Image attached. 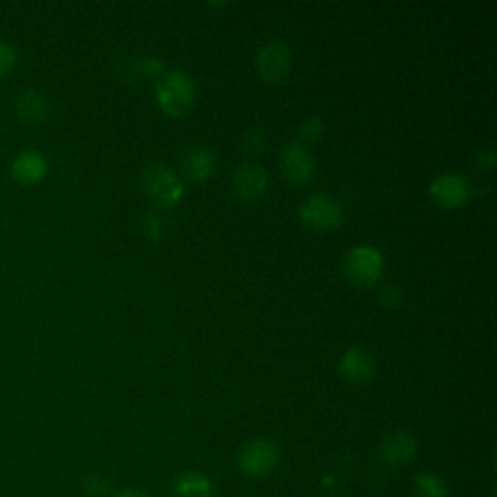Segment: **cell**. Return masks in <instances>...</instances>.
Instances as JSON below:
<instances>
[{
    "instance_id": "6da1fadb",
    "label": "cell",
    "mask_w": 497,
    "mask_h": 497,
    "mask_svg": "<svg viewBox=\"0 0 497 497\" xmlns=\"http://www.w3.org/2000/svg\"><path fill=\"white\" fill-rule=\"evenodd\" d=\"M154 98L161 111L169 117H181L196 101V86L193 78L183 71H167L156 80Z\"/></svg>"
},
{
    "instance_id": "7a4b0ae2",
    "label": "cell",
    "mask_w": 497,
    "mask_h": 497,
    "mask_svg": "<svg viewBox=\"0 0 497 497\" xmlns=\"http://www.w3.org/2000/svg\"><path fill=\"white\" fill-rule=\"evenodd\" d=\"M142 186L152 203L159 208L177 206L186 189L181 177L166 164H152L142 171Z\"/></svg>"
},
{
    "instance_id": "3957f363",
    "label": "cell",
    "mask_w": 497,
    "mask_h": 497,
    "mask_svg": "<svg viewBox=\"0 0 497 497\" xmlns=\"http://www.w3.org/2000/svg\"><path fill=\"white\" fill-rule=\"evenodd\" d=\"M385 261L379 249L371 245H358L346 253L342 271L346 278L358 286H371L383 274Z\"/></svg>"
},
{
    "instance_id": "277c9868",
    "label": "cell",
    "mask_w": 497,
    "mask_h": 497,
    "mask_svg": "<svg viewBox=\"0 0 497 497\" xmlns=\"http://www.w3.org/2000/svg\"><path fill=\"white\" fill-rule=\"evenodd\" d=\"M300 220L313 232H332L344 224L342 206L327 195H311L300 206Z\"/></svg>"
},
{
    "instance_id": "5b68a950",
    "label": "cell",
    "mask_w": 497,
    "mask_h": 497,
    "mask_svg": "<svg viewBox=\"0 0 497 497\" xmlns=\"http://www.w3.org/2000/svg\"><path fill=\"white\" fill-rule=\"evenodd\" d=\"M280 173L293 186H303L313 179L317 161L311 150L301 142H290L280 152Z\"/></svg>"
},
{
    "instance_id": "8992f818",
    "label": "cell",
    "mask_w": 497,
    "mask_h": 497,
    "mask_svg": "<svg viewBox=\"0 0 497 497\" xmlns=\"http://www.w3.org/2000/svg\"><path fill=\"white\" fill-rule=\"evenodd\" d=\"M254 64H257V71L263 78V82L271 86H280L288 80L293 62L288 45L274 39V42H268L259 49Z\"/></svg>"
},
{
    "instance_id": "52a82bcc",
    "label": "cell",
    "mask_w": 497,
    "mask_h": 497,
    "mask_svg": "<svg viewBox=\"0 0 497 497\" xmlns=\"http://www.w3.org/2000/svg\"><path fill=\"white\" fill-rule=\"evenodd\" d=\"M280 461V451L272 441L254 439L241 447L237 454L239 470L247 476L261 478L271 474Z\"/></svg>"
},
{
    "instance_id": "ba28073f",
    "label": "cell",
    "mask_w": 497,
    "mask_h": 497,
    "mask_svg": "<svg viewBox=\"0 0 497 497\" xmlns=\"http://www.w3.org/2000/svg\"><path fill=\"white\" fill-rule=\"evenodd\" d=\"M427 193L437 206L454 210L468 203L470 186L468 181L461 176H456V173H441V176H437L429 183Z\"/></svg>"
},
{
    "instance_id": "9c48e42d",
    "label": "cell",
    "mask_w": 497,
    "mask_h": 497,
    "mask_svg": "<svg viewBox=\"0 0 497 497\" xmlns=\"http://www.w3.org/2000/svg\"><path fill=\"white\" fill-rule=\"evenodd\" d=\"M268 171L259 164H241L232 176V189L241 200H259L268 189Z\"/></svg>"
},
{
    "instance_id": "30bf717a",
    "label": "cell",
    "mask_w": 497,
    "mask_h": 497,
    "mask_svg": "<svg viewBox=\"0 0 497 497\" xmlns=\"http://www.w3.org/2000/svg\"><path fill=\"white\" fill-rule=\"evenodd\" d=\"M416 449H418L416 437L410 432H405V429H395V432L387 434L379 445L383 461L393 466L412 463Z\"/></svg>"
},
{
    "instance_id": "8fae6325",
    "label": "cell",
    "mask_w": 497,
    "mask_h": 497,
    "mask_svg": "<svg viewBox=\"0 0 497 497\" xmlns=\"http://www.w3.org/2000/svg\"><path fill=\"white\" fill-rule=\"evenodd\" d=\"M49 171V161L37 150H22L12 161V177L20 185L33 186L42 183Z\"/></svg>"
},
{
    "instance_id": "7c38bea8",
    "label": "cell",
    "mask_w": 497,
    "mask_h": 497,
    "mask_svg": "<svg viewBox=\"0 0 497 497\" xmlns=\"http://www.w3.org/2000/svg\"><path fill=\"white\" fill-rule=\"evenodd\" d=\"M339 369L348 383L366 385L375 375V361L368 352L361 350V348H350V350H346L340 358Z\"/></svg>"
},
{
    "instance_id": "4fadbf2b",
    "label": "cell",
    "mask_w": 497,
    "mask_h": 497,
    "mask_svg": "<svg viewBox=\"0 0 497 497\" xmlns=\"http://www.w3.org/2000/svg\"><path fill=\"white\" fill-rule=\"evenodd\" d=\"M214 167H216V154L212 148L196 146L186 152L181 159L183 176L193 183H205L212 177Z\"/></svg>"
},
{
    "instance_id": "5bb4252c",
    "label": "cell",
    "mask_w": 497,
    "mask_h": 497,
    "mask_svg": "<svg viewBox=\"0 0 497 497\" xmlns=\"http://www.w3.org/2000/svg\"><path fill=\"white\" fill-rule=\"evenodd\" d=\"M16 115L24 125L42 127L49 119V103L39 90H22L16 98Z\"/></svg>"
},
{
    "instance_id": "9a60e30c",
    "label": "cell",
    "mask_w": 497,
    "mask_h": 497,
    "mask_svg": "<svg viewBox=\"0 0 497 497\" xmlns=\"http://www.w3.org/2000/svg\"><path fill=\"white\" fill-rule=\"evenodd\" d=\"M173 493L176 497H210L212 486L210 480L200 473H183L173 482Z\"/></svg>"
},
{
    "instance_id": "2e32d148",
    "label": "cell",
    "mask_w": 497,
    "mask_h": 497,
    "mask_svg": "<svg viewBox=\"0 0 497 497\" xmlns=\"http://www.w3.org/2000/svg\"><path fill=\"white\" fill-rule=\"evenodd\" d=\"M414 495L416 497H449L445 482L439 476L424 473L414 482Z\"/></svg>"
},
{
    "instance_id": "e0dca14e",
    "label": "cell",
    "mask_w": 497,
    "mask_h": 497,
    "mask_svg": "<svg viewBox=\"0 0 497 497\" xmlns=\"http://www.w3.org/2000/svg\"><path fill=\"white\" fill-rule=\"evenodd\" d=\"M322 134H325V120H322L320 117L317 115H309L305 117L301 123H300V139H301V144H315L322 139Z\"/></svg>"
},
{
    "instance_id": "ac0fdd59",
    "label": "cell",
    "mask_w": 497,
    "mask_h": 497,
    "mask_svg": "<svg viewBox=\"0 0 497 497\" xmlns=\"http://www.w3.org/2000/svg\"><path fill=\"white\" fill-rule=\"evenodd\" d=\"M473 166L478 173H492L495 167V152L492 148H483L473 154Z\"/></svg>"
},
{
    "instance_id": "d6986e66",
    "label": "cell",
    "mask_w": 497,
    "mask_h": 497,
    "mask_svg": "<svg viewBox=\"0 0 497 497\" xmlns=\"http://www.w3.org/2000/svg\"><path fill=\"white\" fill-rule=\"evenodd\" d=\"M110 488H111V482L101 474H88L84 478V490H86V493H90L93 497L105 495L107 492H110Z\"/></svg>"
},
{
    "instance_id": "ffe728a7",
    "label": "cell",
    "mask_w": 497,
    "mask_h": 497,
    "mask_svg": "<svg viewBox=\"0 0 497 497\" xmlns=\"http://www.w3.org/2000/svg\"><path fill=\"white\" fill-rule=\"evenodd\" d=\"M142 232L148 239H159L161 232H164V222H161V216H158L154 212L146 214L142 222Z\"/></svg>"
},
{
    "instance_id": "44dd1931",
    "label": "cell",
    "mask_w": 497,
    "mask_h": 497,
    "mask_svg": "<svg viewBox=\"0 0 497 497\" xmlns=\"http://www.w3.org/2000/svg\"><path fill=\"white\" fill-rule=\"evenodd\" d=\"M16 64V49L6 42H0V76L8 74Z\"/></svg>"
},
{
    "instance_id": "7402d4cb",
    "label": "cell",
    "mask_w": 497,
    "mask_h": 497,
    "mask_svg": "<svg viewBox=\"0 0 497 497\" xmlns=\"http://www.w3.org/2000/svg\"><path fill=\"white\" fill-rule=\"evenodd\" d=\"M266 144H268L266 132L261 129H253L245 137V150H249L253 154H261L266 148Z\"/></svg>"
},
{
    "instance_id": "603a6c76",
    "label": "cell",
    "mask_w": 497,
    "mask_h": 497,
    "mask_svg": "<svg viewBox=\"0 0 497 497\" xmlns=\"http://www.w3.org/2000/svg\"><path fill=\"white\" fill-rule=\"evenodd\" d=\"M379 295L387 307H397L400 303V292L395 290L393 286H383Z\"/></svg>"
},
{
    "instance_id": "cb8c5ba5",
    "label": "cell",
    "mask_w": 497,
    "mask_h": 497,
    "mask_svg": "<svg viewBox=\"0 0 497 497\" xmlns=\"http://www.w3.org/2000/svg\"><path fill=\"white\" fill-rule=\"evenodd\" d=\"M115 497H150V495H146L144 492H137V490H127V492H120Z\"/></svg>"
}]
</instances>
